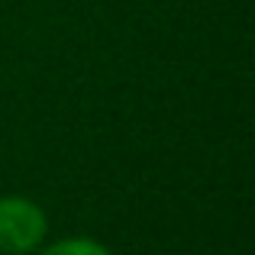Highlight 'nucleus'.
Masks as SVG:
<instances>
[{
	"label": "nucleus",
	"instance_id": "2",
	"mask_svg": "<svg viewBox=\"0 0 255 255\" xmlns=\"http://www.w3.org/2000/svg\"><path fill=\"white\" fill-rule=\"evenodd\" d=\"M36 255H113V252L91 236H65V239H55L49 246L42 243L36 249Z\"/></svg>",
	"mask_w": 255,
	"mask_h": 255
},
{
	"label": "nucleus",
	"instance_id": "1",
	"mask_svg": "<svg viewBox=\"0 0 255 255\" xmlns=\"http://www.w3.org/2000/svg\"><path fill=\"white\" fill-rule=\"evenodd\" d=\"M49 236V217L29 197H0V255H32Z\"/></svg>",
	"mask_w": 255,
	"mask_h": 255
}]
</instances>
